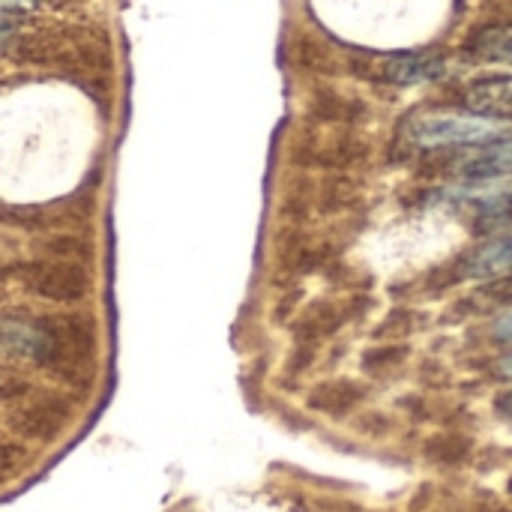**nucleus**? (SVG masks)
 Returning a JSON list of instances; mask_svg holds the SVG:
<instances>
[{
  "label": "nucleus",
  "instance_id": "nucleus-4",
  "mask_svg": "<svg viewBox=\"0 0 512 512\" xmlns=\"http://www.w3.org/2000/svg\"><path fill=\"white\" fill-rule=\"evenodd\" d=\"M465 279H504L512 276V231L486 240L462 258Z\"/></svg>",
  "mask_w": 512,
  "mask_h": 512
},
{
  "label": "nucleus",
  "instance_id": "nucleus-3",
  "mask_svg": "<svg viewBox=\"0 0 512 512\" xmlns=\"http://www.w3.org/2000/svg\"><path fill=\"white\" fill-rule=\"evenodd\" d=\"M453 171L465 180H495L512 174V135L489 144H477L471 153L453 162Z\"/></svg>",
  "mask_w": 512,
  "mask_h": 512
},
{
  "label": "nucleus",
  "instance_id": "nucleus-7",
  "mask_svg": "<svg viewBox=\"0 0 512 512\" xmlns=\"http://www.w3.org/2000/svg\"><path fill=\"white\" fill-rule=\"evenodd\" d=\"M0 342L24 357L33 360H45L54 354V336L48 330H42L39 324L30 321H3L0 324Z\"/></svg>",
  "mask_w": 512,
  "mask_h": 512
},
{
  "label": "nucleus",
  "instance_id": "nucleus-13",
  "mask_svg": "<svg viewBox=\"0 0 512 512\" xmlns=\"http://www.w3.org/2000/svg\"><path fill=\"white\" fill-rule=\"evenodd\" d=\"M498 372H501L504 378H512V354H510V357H504V360H501Z\"/></svg>",
  "mask_w": 512,
  "mask_h": 512
},
{
  "label": "nucleus",
  "instance_id": "nucleus-9",
  "mask_svg": "<svg viewBox=\"0 0 512 512\" xmlns=\"http://www.w3.org/2000/svg\"><path fill=\"white\" fill-rule=\"evenodd\" d=\"M477 222L483 231H512V192L483 198L477 204Z\"/></svg>",
  "mask_w": 512,
  "mask_h": 512
},
{
  "label": "nucleus",
  "instance_id": "nucleus-14",
  "mask_svg": "<svg viewBox=\"0 0 512 512\" xmlns=\"http://www.w3.org/2000/svg\"><path fill=\"white\" fill-rule=\"evenodd\" d=\"M498 405H501V411H507V414H512V393H507V396H504V399H501Z\"/></svg>",
  "mask_w": 512,
  "mask_h": 512
},
{
  "label": "nucleus",
  "instance_id": "nucleus-1",
  "mask_svg": "<svg viewBox=\"0 0 512 512\" xmlns=\"http://www.w3.org/2000/svg\"><path fill=\"white\" fill-rule=\"evenodd\" d=\"M512 123L480 114H420L408 123V138L417 147H477L498 138H510Z\"/></svg>",
  "mask_w": 512,
  "mask_h": 512
},
{
  "label": "nucleus",
  "instance_id": "nucleus-15",
  "mask_svg": "<svg viewBox=\"0 0 512 512\" xmlns=\"http://www.w3.org/2000/svg\"><path fill=\"white\" fill-rule=\"evenodd\" d=\"M510 495H512V480H510Z\"/></svg>",
  "mask_w": 512,
  "mask_h": 512
},
{
  "label": "nucleus",
  "instance_id": "nucleus-10",
  "mask_svg": "<svg viewBox=\"0 0 512 512\" xmlns=\"http://www.w3.org/2000/svg\"><path fill=\"white\" fill-rule=\"evenodd\" d=\"M495 336L501 342H512V312H507L498 324H495Z\"/></svg>",
  "mask_w": 512,
  "mask_h": 512
},
{
  "label": "nucleus",
  "instance_id": "nucleus-6",
  "mask_svg": "<svg viewBox=\"0 0 512 512\" xmlns=\"http://www.w3.org/2000/svg\"><path fill=\"white\" fill-rule=\"evenodd\" d=\"M444 75V60L435 54H393L384 63V78L399 87L426 84Z\"/></svg>",
  "mask_w": 512,
  "mask_h": 512
},
{
  "label": "nucleus",
  "instance_id": "nucleus-12",
  "mask_svg": "<svg viewBox=\"0 0 512 512\" xmlns=\"http://www.w3.org/2000/svg\"><path fill=\"white\" fill-rule=\"evenodd\" d=\"M39 0H0V9H30Z\"/></svg>",
  "mask_w": 512,
  "mask_h": 512
},
{
  "label": "nucleus",
  "instance_id": "nucleus-5",
  "mask_svg": "<svg viewBox=\"0 0 512 512\" xmlns=\"http://www.w3.org/2000/svg\"><path fill=\"white\" fill-rule=\"evenodd\" d=\"M465 105L492 120L512 123V78H483L465 90Z\"/></svg>",
  "mask_w": 512,
  "mask_h": 512
},
{
  "label": "nucleus",
  "instance_id": "nucleus-11",
  "mask_svg": "<svg viewBox=\"0 0 512 512\" xmlns=\"http://www.w3.org/2000/svg\"><path fill=\"white\" fill-rule=\"evenodd\" d=\"M15 30V15H9L6 9H0V39H6Z\"/></svg>",
  "mask_w": 512,
  "mask_h": 512
},
{
  "label": "nucleus",
  "instance_id": "nucleus-8",
  "mask_svg": "<svg viewBox=\"0 0 512 512\" xmlns=\"http://www.w3.org/2000/svg\"><path fill=\"white\" fill-rule=\"evenodd\" d=\"M468 54L486 63H510L512 66V24L483 27L471 36Z\"/></svg>",
  "mask_w": 512,
  "mask_h": 512
},
{
  "label": "nucleus",
  "instance_id": "nucleus-2",
  "mask_svg": "<svg viewBox=\"0 0 512 512\" xmlns=\"http://www.w3.org/2000/svg\"><path fill=\"white\" fill-rule=\"evenodd\" d=\"M27 285L48 300L66 303V300H78L87 291V273L78 264H33L24 273Z\"/></svg>",
  "mask_w": 512,
  "mask_h": 512
}]
</instances>
